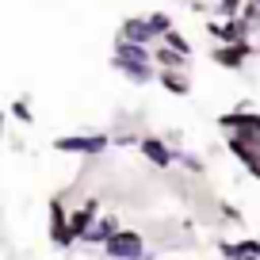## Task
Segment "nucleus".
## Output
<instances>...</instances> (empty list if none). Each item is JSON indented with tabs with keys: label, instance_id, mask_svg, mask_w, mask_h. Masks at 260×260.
Listing matches in <instances>:
<instances>
[{
	"label": "nucleus",
	"instance_id": "nucleus-4",
	"mask_svg": "<svg viewBox=\"0 0 260 260\" xmlns=\"http://www.w3.org/2000/svg\"><path fill=\"white\" fill-rule=\"evenodd\" d=\"M218 126L226 134H241V138L260 146V111H226V115H218Z\"/></svg>",
	"mask_w": 260,
	"mask_h": 260
},
{
	"label": "nucleus",
	"instance_id": "nucleus-11",
	"mask_svg": "<svg viewBox=\"0 0 260 260\" xmlns=\"http://www.w3.org/2000/svg\"><path fill=\"white\" fill-rule=\"evenodd\" d=\"M119 230H122L119 214H115V211H104V214L96 218V226H92L88 234H84V241H81V245H88V249H104V245L111 241V237L119 234Z\"/></svg>",
	"mask_w": 260,
	"mask_h": 260
},
{
	"label": "nucleus",
	"instance_id": "nucleus-19",
	"mask_svg": "<svg viewBox=\"0 0 260 260\" xmlns=\"http://www.w3.org/2000/svg\"><path fill=\"white\" fill-rule=\"evenodd\" d=\"M161 42H165V46H169V50H176V54H184V57H191V42H187V39H184V35H180V31H176V27H172V31H169V35H165V39H161Z\"/></svg>",
	"mask_w": 260,
	"mask_h": 260
},
{
	"label": "nucleus",
	"instance_id": "nucleus-8",
	"mask_svg": "<svg viewBox=\"0 0 260 260\" xmlns=\"http://www.w3.org/2000/svg\"><path fill=\"white\" fill-rule=\"evenodd\" d=\"M138 153L146 157L153 169H165L169 172L172 165H176V146H169L165 138H157V134H142V142H138Z\"/></svg>",
	"mask_w": 260,
	"mask_h": 260
},
{
	"label": "nucleus",
	"instance_id": "nucleus-18",
	"mask_svg": "<svg viewBox=\"0 0 260 260\" xmlns=\"http://www.w3.org/2000/svg\"><path fill=\"white\" fill-rule=\"evenodd\" d=\"M149 27H153V35H157V39H165V35H169L172 31V27H176V23H172V16H169V12H149Z\"/></svg>",
	"mask_w": 260,
	"mask_h": 260
},
{
	"label": "nucleus",
	"instance_id": "nucleus-21",
	"mask_svg": "<svg viewBox=\"0 0 260 260\" xmlns=\"http://www.w3.org/2000/svg\"><path fill=\"white\" fill-rule=\"evenodd\" d=\"M12 119H16V122H23V126H31V122H35L31 104H27V100H12Z\"/></svg>",
	"mask_w": 260,
	"mask_h": 260
},
{
	"label": "nucleus",
	"instance_id": "nucleus-22",
	"mask_svg": "<svg viewBox=\"0 0 260 260\" xmlns=\"http://www.w3.org/2000/svg\"><path fill=\"white\" fill-rule=\"evenodd\" d=\"M218 211H222V218H226V222H234V226H241V222H245V214L237 211L234 203H218Z\"/></svg>",
	"mask_w": 260,
	"mask_h": 260
},
{
	"label": "nucleus",
	"instance_id": "nucleus-20",
	"mask_svg": "<svg viewBox=\"0 0 260 260\" xmlns=\"http://www.w3.org/2000/svg\"><path fill=\"white\" fill-rule=\"evenodd\" d=\"M241 23L249 27V31H260V4H256V0H245V8H241Z\"/></svg>",
	"mask_w": 260,
	"mask_h": 260
},
{
	"label": "nucleus",
	"instance_id": "nucleus-16",
	"mask_svg": "<svg viewBox=\"0 0 260 260\" xmlns=\"http://www.w3.org/2000/svg\"><path fill=\"white\" fill-rule=\"evenodd\" d=\"M176 165L180 169H187L191 176H207V161L199 153H187V149H176Z\"/></svg>",
	"mask_w": 260,
	"mask_h": 260
},
{
	"label": "nucleus",
	"instance_id": "nucleus-12",
	"mask_svg": "<svg viewBox=\"0 0 260 260\" xmlns=\"http://www.w3.org/2000/svg\"><path fill=\"white\" fill-rule=\"evenodd\" d=\"M111 65L126 77L130 84H138V88H146V84L157 81V65L153 61H119V57H111Z\"/></svg>",
	"mask_w": 260,
	"mask_h": 260
},
{
	"label": "nucleus",
	"instance_id": "nucleus-5",
	"mask_svg": "<svg viewBox=\"0 0 260 260\" xmlns=\"http://www.w3.org/2000/svg\"><path fill=\"white\" fill-rule=\"evenodd\" d=\"M207 35L214 39V46H234V42H252V31L237 19H207Z\"/></svg>",
	"mask_w": 260,
	"mask_h": 260
},
{
	"label": "nucleus",
	"instance_id": "nucleus-7",
	"mask_svg": "<svg viewBox=\"0 0 260 260\" xmlns=\"http://www.w3.org/2000/svg\"><path fill=\"white\" fill-rule=\"evenodd\" d=\"M252 54H256V46H252V42H234V46H214V50H211V61L218 65V69L241 73L245 65H249Z\"/></svg>",
	"mask_w": 260,
	"mask_h": 260
},
{
	"label": "nucleus",
	"instance_id": "nucleus-9",
	"mask_svg": "<svg viewBox=\"0 0 260 260\" xmlns=\"http://www.w3.org/2000/svg\"><path fill=\"white\" fill-rule=\"evenodd\" d=\"M100 214H104V211H100V199H96V195H88L81 207L69 211V234H73V241H84V234L96 226Z\"/></svg>",
	"mask_w": 260,
	"mask_h": 260
},
{
	"label": "nucleus",
	"instance_id": "nucleus-6",
	"mask_svg": "<svg viewBox=\"0 0 260 260\" xmlns=\"http://www.w3.org/2000/svg\"><path fill=\"white\" fill-rule=\"evenodd\" d=\"M226 149H230V157H234L249 176L260 180V146H256V142L241 138V134H226Z\"/></svg>",
	"mask_w": 260,
	"mask_h": 260
},
{
	"label": "nucleus",
	"instance_id": "nucleus-14",
	"mask_svg": "<svg viewBox=\"0 0 260 260\" xmlns=\"http://www.w3.org/2000/svg\"><path fill=\"white\" fill-rule=\"evenodd\" d=\"M153 65H157V69H180V73L191 69V61H187L184 54H176V50H169L165 42H157V46H153Z\"/></svg>",
	"mask_w": 260,
	"mask_h": 260
},
{
	"label": "nucleus",
	"instance_id": "nucleus-2",
	"mask_svg": "<svg viewBox=\"0 0 260 260\" xmlns=\"http://www.w3.org/2000/svg\"><path fill=\"white\" fill-rule=\"evenodd\" d=\"M142 252H146V234L142 230H126V226L104 245V260H138Z\"/></svg>",
	"mask_w": 260,
	"mask_h": 260
},
{
	"label": "nucleus",
	"instance_id": "nucleus-1",
	"mask_svg": "<svg viewBox=\"0 0 260 260\" xmlns=\"http://www.w3.org/2000/svg\"><path fill=\"white\" fill-rule=\"evenodd\" d=\"M50 146L57 153H69V157H100L111 149V134H61Z\"/></svg>",
	"mask_w": 260,
	"mask_h": 260
},
{
	"label": "nucleus",
	"instance_id": "nucleus-25",
	"mask_svg": "<svg viewBox=\"0 0 260 260\" xmlns=\"http://www.w3.org/2000/svg\"><path fill=\"white\" fill-rule=\"evenodd\" d=\"M237 260H260V256H237Z\"/></svg>",
	"mask_w": 260,
	"mask_h": 260
},
{
	"label": "nucleus",
	"instance_id": "nucleus-15",
	"mask_svg": "<svg viewBox=\"0 0 260 260\" xmlns=\"http://www.w3.org/2000/svg\"><path fill=\"white\" fill-rule=\"evenodd\" d=\"M115 57L119 61H153V50L138 46V42H126V39H115Z\"/></svg>",
	"mask_w": 260,
	"mask_h": 260
},
{
	"label": "nucleus",
	"instance_id": "nucleus-3",
	"mask_svg": "<svg viewBox=\"0 0 260 260\" xmlns=\"http://www.w3.org/2000/svg\"><path fill=\"white\" fill-rule=\"evenodd\" d=\"M46 211H50V241H54V249L69 252L77 241H73V234H69V207H65V195H54Z\"/></svg>",
	"mask_w": 260,
	"mask_h": 260
},
{
	"label": "nucleus",
	"instance_id": "nucleus-17",
	"mask_svg": "<svg viewBox=\"0 0 260 260\" xmlns=\"http://www.w3.org/2000/svg\"><path fill=\"white\" fill-rule=\"evenodd\" d=\"M211 4H214V16L218 19H237L245 8V0H211Z\"/></svg>",
	"mask_w": 260,
	"mask_h": 260
},
{
	"label": "nucleus",
	"instance_id": "nucleus-24",
	"mask_svg": "<svg viewBox=\"0 0 260 260\" xmlns=\"http://www.w3.org/2000/svg\"><path fill=\"white\" fill-rule=\"evenodd\" d=\"M4 130H8V111H0V142H4Z\"/></svg>",
	"mask_w": 260,
	"mask_h": 260
},
{
	"label": "nucleus",
	"instance_id": "nucleus-23",
	"mask_svg": "<svg viewBox=\"0 0 260 260\" xmlns=\"http://www.w3.org/2000/svg\"><path fill=\"white\" fill-rule=\"evenodd\" d=\"M218 256L222 260H237V241H218Z\"/></svg>",
	"mask_w": 260,
	"mask_h": 260
},
{
	"label": "nucleus",
	"instance_id": "nucleus-13",
	"mask_svg": "<svg viewBox=\"0 0 260 260\" xmlns=\"http://www.w3.org/2000/svg\"><path fill=\"white\" fill-rule=\"evenodd\" d=\"M157 84L169 96H191V73H180V69H157Z\"/></svg>",
	"mask_w": 260,
	"mask_h": 260
},
{
	"label": "nucleus",
	"instance_id": "nucleus-10",
	"mask_svg": "<svg viewBox=\"0 0 260 260\" xmlns=\"http://www.w3.org/2000/svg\"><path fill=\"white\" fill-rule=\"evenodd\" d=\"M119 39L138 42V46H149V50L161 42V39L153 35V27H149V19H146V16H126V19L119 23Z\"/></svg>",
	"mask_w": 260,
	"mask_h": 260
}]
</instances>
